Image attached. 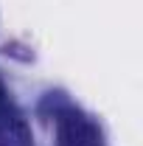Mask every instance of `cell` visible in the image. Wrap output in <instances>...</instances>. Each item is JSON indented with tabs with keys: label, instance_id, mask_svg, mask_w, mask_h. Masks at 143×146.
<instances>
[{
	"label": "cell",
	"instance_id": "obj_1",
	"mask_svg": "<svg viewBox=\"0 0 143 146\" xmlns=\"http://www.w3.org/2000/svg\"><path fill=\"white\" fill-rule=\"evenodd\" d=\"M56 146H104V135L90 115L62 110L56 115Z\"/></svg>",
	"mask_w": 143,
	"mask_h": 146
},
{
	"label": "cell",
	"instance_id": "obj_2",
	"mask_svg": "<svg viewBox=\"0 0 143 146\" xmlns=\"http://www.w3.org/2000/svg\"><path fill=\"white\" fill-rule=\"evenodd\" d=\"M0 146H34L31 127L17 110V104L9 98L3 82H0Z\"/></svg>",
	"mask_w": 143,
	"mask_h": 146
}]
</instances>
